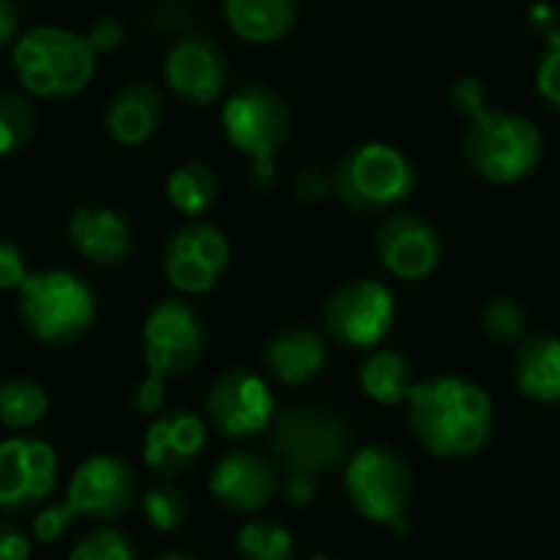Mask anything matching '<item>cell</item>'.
Segmentation results:
<instances>
[{
  "mask_svg": "<svg viewBox=\"0 0 560 560\" xmlns=\"http://www.w3.org/2000/svg\"><path fill=\"white\" fill-rule=\"evenodd\" d=\"M413 436L440 459L479 453L492 436V397L466 377H430L407 397Z\"/></svg>",
  "mask_w": 560,
  "mask_h": 560,
  "instance_id": "obj_1",
  "label": "cell"
},
{
  "mask_svg": "<svg viewBox=\"0 0 560 560\" xmlns=\"http://www.w3.org/2000/svg\"><path fill=\"white\" fill-rule=\"evenodd\" d=\"M13 75L33 98H66L82 92L95 72V52L85 33L66 26H33L16 36Z\"/></svg>",
  "mask_w": 560,
  "mask_h": 560,
  "instance_id": "obj_2",
  "label": "cell"
},
{
  "mask_svg": "<svg viewBox=\"0 0 560 560\" xmlns=\"http://www.w3.org/2000/svg\"><path fill=\"white\" fill-rule=\"evenodd\" d=\"M223 138L249 158L253 184L272 187L276 184V154L292 135V108L285 95L272 85L249 82L236 89L220 112Z\"/></svg>",
  "mask_w": 560,
  "mask_h": 560,
  "instance_id": "obj_3",
  "label": "cell"
},
{
  "mask_svg": "<svg viewBox=\"0 0 560 560\" xmlns=\"http://www.w3.org/2000/svg\"><path fill=\"white\" fill-rule=\"evenodd\" d=\"M463 154L482 180L518 184L541 164L545 138L532 118L486 105L482 112L466 118Z\"/></svg>",
  "mask_w": 560,
  "mask_h": 560,
  "instance_id": "obj_4",
  "label": "cell"
},
{
  "mask_svg": "<svg viewBox=\"0 0 560 560\" xmlns=\"http://www.w3.org/2000/svg\"><path fill=\"white\" fill-rule=\"evenodd\" d=\"M413 187V161L387 141H364L351 148L331 171L335 197L354 213H384L404 203Z\"/></svg>",
  "mask_w": 560,
  "mask_h": 560,
  "instance_id": "obj_5",
  "label": "cell"
},
{
  "mask_svg": "<svg viewBox=\"0 0 560 560\" xmlns=\"http://www.w3.org/2000/svg\"><path fill=\"white\" fill-rule=\"evenodd\" d=\"M16 292L26 331L46 345H69L82 338L95 322L92 289L66 269L30 272Z\"/></svg>",
  "mask_w": 560,
  "mask_h": 560,
  "instance_id": "obj_6",
  "label": "cell"
},
{
  "mask_svg": "<svg viewBox=\"0 0 560 560\" xmlns=\"http://www.w3.org/2000/svg\"><path fill=\"white\" fill-rule=\"evenodd\" d=\"M351 450V430L348 423L315 404L289 407L272 423V453L292 476H322L335 469Z\"/></svg>",
  "mask_w": 560,
  "mask_h": 560,
  "instance_id": "obj_7",
  "label": "cell"
},
{
  "mask_svg": "<svg viewBox=\"0 0 560 560\" xmlns=\"http://www.w3.org/2000/svg\"><path fill=\"white\" fill-rule=\"evenodd\" d=\"M345 489L351 505L374 525H387L397 535L407 532L410 505V466L397 450L364 446L345 466Z\"/></svg>",
  "mask_w": 560,
  "mask_h": 560,
  "instance_id": "obj_8",
  "label": "cell"
},
{
  "mask_svg": "<svg viewBox=\"0 0 560 560\" xmlns=\"http://www.w3.org/2000/svg\"><path fill=\"white\" fill-rule=\"evenodd\" d=\"M397 318L390 289L377 279H354L331 292L325 302V328L348 348H377Z\"/></svg>",
  "mask_w": 560,
  "mask_h": 560,
  "instance_id": "obj_9",
  "label": "cell"
},
{
  "mask_svg": "<svg viewBox=\"0 0 560 560\" xmlns=\"http://www.w3.org/2000/svg\"><path fill=\"white\" fill-rule=\"evenodd\" d=\"M200 354H203L200 315L180 299H164L161 305H154L144 322L148 371L161 377H180L197 368Z\"/></svg>",
  "mask_w": 560,
  "mask_h": 560,
  "instance_id": "obj_10",
  "label": "cell"
},
{
  "mask_svg": "<svg viewBox=\"0 0 560 560\" xmlns=\"http://www.w3.org/2000/svg\"><path fill=\"white\" fill-rule=\"evenodd\" d=\"M207 413L223 436L246 440L269 430L276 417V397L262 377L249 371H226L207 390Z\"/></svg>",
  "mask_w": 560,
  "mask_h": 560,
  "instance_id": "obj_11",
  "label": "cell"
},
{
  "mask_svg": "<svg viewBox=\"0 0 560 560\" xmlns=\"http://www.w3.org/2000/svg\"><path fill=\"white\" fill-rule=\"evenodd\" d=\"M230 266V243L210 223H190L177 230L164 253V276L184 295L210 292Z\"/></svg>",
  "mask_w": 560,
  "mask_h": 560,
  "instance_id": "obj_12",
  "label": "cell"
},
{
  "mask_svg": "<svg viewBox=\"0 0 560 560\" xmlns=\"http://www.w3.org/2000/svg\"><path fill=\"white\" fill-rule=\"evenodd\" d=\"M164 79L167 89L187 102V105H213L230 79L226 52L213 36L203 33H187L180 36L167 59H164Z\"/></svg>",
  "mask_w": 560,
  "mask_h": 560,
  "instance_id": "obj_13",
  "label": "cell"
},
{
  "mask_svg": "<svg viewBox=\"0 0 560 560\" xmlns=\"http://www.w3.org/2000/svg\"><path fill=\"white\" fill-rule=\"evenodd\" d=\"M56 486V450L43 440L0 443V509L16 515L43 505Z\"/></svg>",
  "mask_w": 560,
  "mask_h": 560,
  "instance_id": "obj_14",
  "label": "cell"
},
{
  "mask_svg": "<svg viewBox=\"0 0 560 560\" xmlns=\"http://www.w3.org/2000/svg\"><path fill=\"white\" fill-rule=\"evenodd\" d=\"M374 249L381 266L404 282L430 279L443 259V243L436 226L417 213H390L377 226Z\"/></svg>",
  "mask_w": 560,
  "mask_h": 560,
  "instance_id": "obj_15",
  "label": "cell"
},
{
  "mask_svg": "<svg viewBox=\"0 0 560 560\" xmlns=\"http://www.w3.org/2000/svg\"><path fill=\"white\" fill-rule=\"evenodd\" d=\"M138 495V479L118 456H89L69 479L66 502L75 515L89 518H121Z\"/></svg>",
  "mask_w": 560,
  "mask_h": 560,
  "instance_id": "obj_16",
  "label": "cell"
},
{
  "mask_svg": "<svg viewBox=\"0 0 560 560\" xmlns=\"http://www.w3.org/2000/svg\"><path fill=\"white\" fill-rule=\"evenodd\" d=\"M276 469L256 453H230L210 476V492L230 512H259L276 495Z\"/></svg>",
  "mask_w": 560,
  "mask_h": 560,
  "instance_id": "obj_17",
  "label": "cell"
},
{
  "mask_svg": "<svg viewBox=\"0 0 560 560\" xmlns=\"http://www.w3.org/2000/svg\"><path fill=\"white\" fill-rule=\"evenodd\" d=\"M164 118V98L151 82H128L121 85L102 112V125L112 141L125 148H138L151 141Z\"/></svg>",
  "mask_w": 560,
  "mask_h": 560,
  "instance_id": "obj_18",
  "label": "cell"
},
{
  "mask_svg": "<svg viewBox=\"0 0 560 560\" xmlns=\"http://www.w3.org/2000/svg\"><path fill=\"white\" fill-rule=\"evenodd\" d=\"M203 443H207V430L200 417L187 410L167 413L154 420L144 433V463L161 476H177L197 463Z\"/></svg>",
  "mask_w": 560,
  "mask_h": 560,
  "instance_id": "obj_19",
  "label": "cell"
},
{
  "mask_svg": "<svg viewBox=\"0 0 560 560\" xmlns=\"http://www.w3.org/2000/svg\"><path fill=\"white\" fill-rule=\"evenodd\" d=\"M69 243L95 266H115L131 249V230L121 213L108 207H82L69 217Z\"/></svg>",
  "mask_w": 560,
  "mask_h": 560,
  "instance_id": "obj_20",
  "label": "cell"
},
{
  "mask_svg": "<svg viewBox=\"0 0 560 560\" xmlns=\"http://www.w3.org/2000/svg\"><path fill=\"white\" fill-rule=\"evenodd\" d=\"M230 30L246 43H279L299 20V0H220Z\"/></svg>",
  "mask_w": 560,
  "mask_h": 560,
  "instance_id": "obj_21",
  "label": "cell"
},
{
  "mask_svg": "<svg viewBox=\"0 0 560 560\" xmlns=\"http://www.w3.org/2000/svg\"><path fill=\"white\" fill-rule=\"evenodd\" d=\"M325 341L318 331L312 328H289L279 331L269 345H266V368L272 371V377H279L282 384H308L322 368H325Z\"/></svg>",
  "mask_w": 560,
  "mask_h": 560,
  "instance_id": "obj_22",
  "label": "cell"
},
{
  "mask_svg": "<svg viewBox=\"0 0 560 560\" xmlns=\"http://www.w3.org/2000/svg\"><path fill=\"white\" fill-rule=\"evenodd\" d=\"M515 384L535 404L560 400V338L535 335L515 358Z\"/></svg>",
  "mask_w": 560,
  "mask_h": 560,
  "instance_id": "obj_23",
  "label": "cell"
},
{
  "mask_svg": "<svg viewBox=\"0 0 560 560\" xmlns=\"http://www.w3.org/2000/svg\"><path fill=\"white\" fill-rule=\"evenodd\" d=\"M361 390L381 407L407 404V397L413 390L410 361L397 351H387V348L371 351L368 361L361 364Z\"/></svg>",
  "mask_w": 560,
  "mask_h": 560,
  "instance_id": "obj_24",
  "label": "cell"
},
{
  "mask_svg": "<svg viewBox=\"0 0 560 560\" xmlns=\"http://www.w3.org/2000/svg\"><path fill=\"white\" fill-rule=\"evenodd\" d=\"M217 194H220V180H217L213 167L203 161H187V164L174 167L167 177V200L174 210H180L187 217L207 213L213 207Z\"/></svg>",
  "mask_w": 560,
  "mask_h": 560,
  "instance_id": "obj_25",
  "label": "cell"
},
{
  "mask_svg": "<svg viewBox=\"0 0 560 560\" xmlns=\"http://www.w3.org/2000/svg\"><path fill=\"white\" fill-rule=\"evenodd\" d=\"M46 394L39 384L13 377V381H0V423L7 430H30L46 417Z\"/></svg>",
  "mask_w": 560,
  "mask_h": 560,
  "instance_id": "obj_26",
  "label": "cell"
},
{
  "mask_svg": "<svg viewBox=\"0 0 560 560\" xmlns=\"http://www.w3.org/2000/svg\"><path fill=\"white\" fill-rule=\"evenodd\" d=\"M236 548L246 560H292L295 541L279 522H249L240 528Z\"/></svg>",
  "mask_w": 560,
  "mask_h": 560,
  "instance_id": "obj_27",
  "label": "cell"
},
{
  "mask_svg": "<svg viewBox=\"0 0 560 560\" xmlns=\"http://www.w3.org/2000/svg\"><path fill=\"white\" fill-rule=\"evenodd\" d=\"M36 131V112L23 92L0 89V158L23 148Z\"/></svg>",
  "mask_w": 560,
  "mask_h": 560,
  "instance_id": "obj_28",
  "label": "cell"
},
{
  "mask_svg": "<svg viewBox=\"0 0 560 560\" xmlns=\"http://www.w3.org/2000/svg\"><path fill=\"white\" fill-rule=\"evenodd\" d=\"M144 518H148L151 528H158L164 535L177 532L187 522V499H184V492L167 486V482L148 489L144 492Z\"/></svg>",
  "mask_w": 560,
  "mask_h": 560,
  "instance_id": "obj_29",
  "label": "cell"
},
{
  "mask_svg": "<svg viewBox=\"0 0 560 560\" xmlns=\"http://www.w3.org/2000/svg\"><path fill=\"white\" fill-rule=\"evenodd\" d=\"M482 328L495 341H518L528 328V315L515 299H492L482 308Z\"/></svg>",
  "mask_w": 560,
  "mask_h": 560,
  "instance_id": "obj_30",
  "label": "cell"
},
{
  "mask_svg": "<svg viewBox=\"0 0 560 560\" xmlns=\"http://www.w3.org/2000/svg\"><path fill=\"white\" fill-rule=\"evenodd\" d=\"M69 560H135V555H131V545L125 535H118L112 528H98L72 545Z\"/></svg>",
  "mask_w": 560,
  "mask_h": 560,
  "instance_id": "obj_31",
  "label": "cell"
},
{
  "mask_svg": "<svg viewBox=\"0 0 560 560\" xmlns=\"http://www.w3.org/2000/svg\"><path fill=\"white\" fill-rule=\"evenodd\" d=\"M535 89L538 95L560 112V30L548 33V43L538 56V66H535Z\"/></svg>",
  "mask_w": 560,
  "mask_h": 560,
  "instance_id": "obj_32",
  "label": "cell"
},
{
  "mask_svg": "<svg viewBox=\"0 0 560 560\" xmlns=\"http://www.w3.org/2000/svg\"><path fill=\"white\" fill-rule=\"evenodd\" d=\"M194 26V13L184 0H158L151 10V30L158 33H171V36H187V30Z\"/></svg>",
  "mask_w": 560,
  "mask_h": 560,
  "instance_id": "obj_33",
  "label": "cell"
},
{
  "mask_svg": "<svg viewBox=\"0 0 560 560\" xmlns=\"http://www.w3.org/2000/svg\"><path fill=\"white\" fill-rule=\"evenodd\" d=\"M72 518H75V509H72L69 502L39 509L36 518H33V535H36V541H43V545L59 541V538L66 535V528L72 525Z\"/></svg>",
  "mask_w": 560,
  "mask_h": 560,
  "instance_id": "obj_34",
  "label": "cell"
},
{
  "mask_svg": "<svg viewBox=\"0 0 560 560\" xmlns=\"http://www.w3.org/2000/svg\"><path fill=\"white\" fill-rule=\"evenodd\" d=\"M85 39H89V46H92V52H95V56H108V52H118V49L125 46L128 30L121 26V20H115V16H102V20H95V23H92V30L85 33Z\"/></svg>",
  "mask_w": 560,
  "mask_h": 560,
  "instance_id": "obj_35",
  "label": "cell"
},
{
  "mask_svg": "<svg viewBox=\"0 0 560 560\" xmlns=\"http://www.w3.org/2000/svg\"><path fill=\"white\" fill-rule=\"evenodd\" d=\"M26 276H30V272H26V262H23L20 246H16V243L0 240V292L20 289Z\"/></svg>",
  "mask_w": 560,
  "mask_h": 560,
  "instance_id": "obj_36",
  "label": "cell"
},
{
  "mask_svg": "<svg viewBox=\"0 0 560 560\" xmlns=\"http://www.w3.org/2000/svg\"><path fill=\"white\" fill-rule=\"evenodd\" d=\"M453 108L466 118H472L476 112L486 108V85L476 79V75H463L456 85H453Z\"/></svg>",
  "mask_w": 560,
  "mask_h": 560,
  "instance_id": "obj_37",
  "label": "cell"
},
{
  "mask_svg": "<svg viewBox=\"0 0 560 560\" xmlns=\"http://www.w3.org/2000/svg\"><path fill=\"white\" fill-rule=\"evenodd\" d=\"M295 197L305 200V203H318L328 190H331V174H325L322 167H305L295 174V184H292Z\"/></svg>",
  "mask_w": 560,
  "mask_h": 560,
  "instance_id": "obj_38",
  "label": "cell"
},
{
  "mask_svg": "<svg viewBox=\"0 0 560 560\" xmlns=\"http://www.w3.org/2000/svg\"><path fill=\"white\" fill-rule=\"evenodd\" d=\"M161 404H164V377L148 371V377L135 387V410L154 413V410H161Z\"/></svg>",
  "mask_w": 560,
  "mask_h": 560,
  "instance_id": "obj_39",
  "label": "cell"
},
{
  "mask_svg": "<svg viewBox=\"0 0 560 560\" xmlns=\"http://www.w3.org/2000/svg\"><path fill=\"white\" fill-rule=\"evenodd\" d=\"M26 558H30V541H26V535H23L16 525L3 522V525H0V560H26Z\"/></svg>",
  "mask_w": 560,
  "mask_h": 560,
  "instance_id": "obj_40",
  "label": "cell"
},
{
  "mask_svg": "<svg viewBox=\"0 0 560 560\" xmlns=\"http://www.w3.org/2000/svg\"><path fill=\"white\" fill-rule=\"evenodd\" d=\"M16 30H20V7H16V0H0V49L7 43H16Z\"/></svg>",
  "mask_w": 560,
  "mask_h": 560,
  "instance_id": "obj_41",
  "label": "cell"
},
{
  "mask_svg": "<svg viewBox=\"0 0 560 560\" xmlns=\"http://www.w3.org/2000/svg\"><path fill=\"white\" fill-rule=\"evenodd\" d=\"M285 492H289V502H292V505L305 509V505L315 502V479H308V476H292L289 486H285Z\"/></svg>",
  "mask_w": 560,
  "mask_h": 560,
  "instance_id": "obj_42",
  "label": "cell"
},
{
  "mask_svg": "<svg viewBox=\"0 0 560 560\" xmlns=\"http://www.w3.org/2000/svg\"><path fill=\"white\" fill-rule=\"evenodd\" d=\"M161 560H197V558H187V555H167V558Z\"/></svg>",
  "mask_w": 560,
  "mask_h": 560,
  "instance_id": "obj_43",
  "label": "cell"
},
{
  "mask_svg": "<svg viewBox=\"0 0 560 560\" xmlns=\"http://www.w3.org/2000/svg\"><path fill=\"white\" fill-rule=\"evenodd\" d=\"M312 560H335V558H312Z\"/></svg>",
  "mask_w": 560,
  "mask_h": 560,
  "instance_id": "obj_44",
  "label": "cell"
}]
</instances>
